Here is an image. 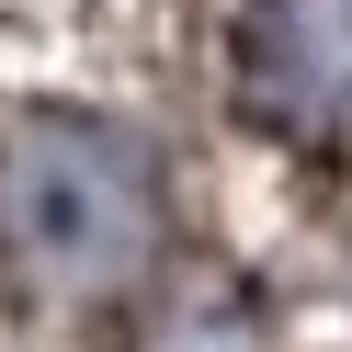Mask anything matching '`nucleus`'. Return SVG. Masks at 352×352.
Instances as JSON below:
<instances>
[{"label": "nucleus", "mask_w": 352, "mask_h": 352, "mask_svg": "<svg viewBox=\"0 0 352 352\" xmlns=\"http://www.w3.org/2000/svg\"><path fill=\"white\" fill-rule=\"evenodd\" d=\"M148 160L114 125H34V160L12 182V228L57 284H102L125 250L148 239Z\"/></svg>", "instance_id": "nucleus-1"}]
</instances>
